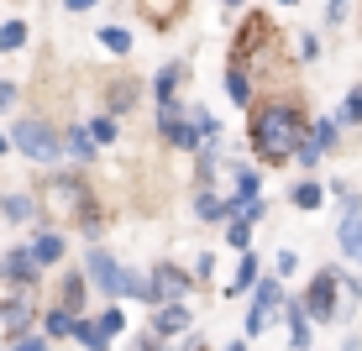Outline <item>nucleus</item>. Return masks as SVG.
Masks as SVG:
<instances>
[{"instance_id":"9b49d317","label":"nucleus","mask_w":362,"mask_h":351,"mask_svg":"<svg viewBox=\"0 0 362 351\" xmlns=\"http://www.w3.org/2000/svg\"><path fill=\"white\" fill-rule=\"evenodd\" d=\"M336 246H341V257L362 262V199L346 194L341 199V220H336Z\"/></svg>"},{"instance_id":"b1692460","label":"nucleus","mask_w":362,"mask_h":351,"mask_svg":"<svg viewBox=\"0 0 362 351\" xmlns=\"http://www.w3.org/2000/svg\"><path fill=\"white\" fill-rule=\"evenodd\" d=\"M184 79H189V64H184V58H173V64H163V69L153 73V84H147V90H153V105H158V100H173V95H179V84H184Z\"/></svg>"},{"instance_id":"49530a36","label":"nucleus","mask_w":362,"mask_h":351,"mask_svg":"<svg viewBox=\"0 0 362 351\" xmlns=\"http://www.w3.org/2000/svg\"><path fill=\"white\" fill-rule=\"evenodd\" d=\"M221 11H226V16H236V11H247V0H221Z\"/></svg>"},{"instance_id":"f704fd0d","label":"nucleus","mask_w":362,"mask_h":351,"mask_svg":"<svg viewBox=\"0 0 362 351\" xmlns=\"http://www.w3.org/2000/svg\"><path fill=\"white\" fill-rule=\"evenodd\" d=\"M95 320H100V331H105V335H110V341H116V335H121V331H127V315H121V299H110V304H105V309H100V315H95Z\"/></svg>"},{"instance_id":"dca6fc26","label":"nucleus","mask_w":362,"mask_h":351,"mask_svg":"<svg viewBox=\"0 0 362 351\" xmlns=\"http://www.w3.org/2000/svg\"><path fill=\"white\" fill-rule=\"evenodd\" d=\"M27 246H32V257L42 262V273L58 268V262L69 257V242H64V231H58V225H37V236H32Z\"/></svg>"},{"instance_id":"ea45409f","label":"nucleus","mask_w":362,"mask_h":351,"mask_svg":"<svg viewBox=\"0 0 362 351\" xmlns=\"http://www.w3.org/2000/svg\"><path fill=\"white\" fill-rule=\"evenodd\" d=\"M315 58H320V37L305 32V37H299V64H315Z\"/></svg>"},{"instance_id":"39448f33","label":"nucleus","mask_w":362,"mask_h":351,"mask_svg":"<svg viewBox=\"0 0 362 351\" xmlns=\"http://www.w3.org/2000/svg\"><path fill=\"white\" fill-rule=\"evenodd\" d=\"M284 278H273V273H263V283L252 288V299H247V341H252V335H263L273 320L284 315Z\"/></svg>"},{"instance_id":"f03ea898","label":"nucleus","mask_w":362,"mask_h":351,"mask_svg":"<svg viewBox=\"0 0 362 351\" xmlns=\"http://www.w3.org/2000/svg\"><path fill=\"white\" fill-rule=\"evenodd\" d=\"M95 194V184L84 179L79 168H58L53 179L42 184V194H37V215L58 220V225H74V215H79V205Z\"/></svg>"},{"instance_id":"cd10ccee","label":"nucleus","mask_w":362,"mask_h":351,"mask_svg":"<svg viewBox=\"0 0 362 351\" xmlns=\"http://www.w3.org/2000/svg\"><path fill=\"white\" fill-rule=\"evenodd\" d=\"M289 205L294 210H320V205H326V184H320V179H299L289 189Z\"/></svg>"},{"instance_id":"a211bd4d","label":"nucleus","mask_w":362,"mask_h":351,"mask_svg":"<svg viewBox=\"0 0 362 351\" xmlns=\"http://www.w3.org/2000/svg\"><path fill=\"white\" fill-rule=\"evenodd\" d=\"M64 157H74V168H90V162L100 157V142L90 136V126H84V121L64 126Z\"/></svg>"},{"instance_id":"7ed1b4c3","label":"nucleus","mask_w":362,"mask_h":351,"mask_svg":"<svg viewBox=\"0 0 362 351\" xmlns=\"http://www.w3.org/2000/svg\"><path fill=\"white\" fill-rule=\"evenodd\" d=\"M11 147L27 162H37V168H53V162L64 157V131L47 116H21L16 126H11Z\"/></svg>"},{"instance_id":"9d476101","label":"nucleus","mask_w":362,"mask_h":351,"mask_svg":"<svg viewBox=\"0 0 362 351\" xmlns=\"http://www.w3.org/2000/svg\"><path fill=\"white\" fill-rule=\"evenodd\" d=\"M84 273H90V283H95L105 299H121V273H127V268H121V262L110 257L100 242H90V252H84Z\"/></svg>"},{"instance_id":"aec40b11","label":"nucleus","mask_w":362,"mask_h":351,"mask_svg":"<svg viewBox=\"0 0 362 351\" xmlns=\"http://www.w3.org/2000/svg\"><path fill=\"white\" fill-rule=\"evenodd\" d=\"M226 100H231L236 110H252L257 105V79L242 64H226Z\"/></svg>"},{"instance_id":"6e6552de","label":"nucleus","mask_w":362,"mask_h":351,"mask_svg":"<svg viewBox=\"0 0 362 351\" xmlns=\"http://www.w3.org/2000/svg\"><path fill=\"white\" fill-rule=\"evenodd\" d=\"M37 315H42L37 288H6V299H0V325H6V341L37 331Z\"/></svg>"},{"instance_id":"37998d69","label":"nucleus","mask_w":362,"mask_h":351,"mask_svg":"<svg viewBox=\"0 0 362 351\" xmlns=\"http://www.w3.org/2000/svg\"><path fill=\"white\" fill-rule=\"evenodd\" d=\"M179 351H210V341L199 331H189V335H179Z\"/></svg>"},{"instance_id":"a19ab883","label":"nucleus","mask_w":362,"mask_h":351,"mask_svg":"<svg viewBox=\"0 0 362 351\" xmlns=\"http://www.w3.org/2000/svg\"><path fill=\"white\" fill-rule=\"evenodd\" d=\"M210 278H216V257H210V252H199V262H194V283L205 288Z\"/></svg>"},{"instance_id":"f257e3e1","label":"nucleus","mask_w":362,"mask_h":351,"mask_svg":"<svg viewBox=\"0 0 362 351\" xmlns=\"http://www.w3.org/2000/svg\"><path fill=\"white\" fill-rule=\"evenodd\" d=\"M305 131H310V116H305V105H299L294 95L257 100L252 116H247V142H252L257 162H268V168L289 162L299 153V142H305Z\"/></svg>"},{"instance_id":"58836bf2","label":"nucleus","mask_w":362,"mask_h":351,"mask_svg":"<svg viewBox=\"0 0 362 351\" xmlns=\"http://www.w3.org/2000/svg\"><path fill=\"white\" fill-rule=\"evenodd\" d=\"M132 351H173V341H163L158 331H142V335L132 341Z\"/></svg>"},{"instance_id":"20e7f679","label":"nucleus","mask_w":362,"mask_h":351,"mask_svg":"<svg viewBox=\"0 0 362 351\" xmlns=\"http://www.w3.org/2000/svg\"><path fill=\"white\" fill-rule=\"evenodd\" d=\"M299 299H305V309H310V320H315V325L341 320V268H331V262H326Z\"/></svg>"},{"instance_id":"0eeeda50","label":"nucleus","mask_w":362,"mask_h":351,"mask_svg":"<svg viewBox=\"0 0 362 351\" xmlns=\"http://www.w3.org/2000/svg\"><path fill=\"white\" fill-rule=\"evenodd\" d=\"M336 147H341V121H336V116H320V121H310V131H305V142H299L294 162H299L305 173H315L320 157H331Z\"/></svg>"},{"instance_id":"6ab92c4d","label":"nucleus","mask_w":362,"mask_h":351,"mask_svg":"<svg viewBox=\"0 0 362 351\" xmlns=\"http://www.w3.org/2000/svg\"><path fill=\"white\" fill-rule=\"evenodd\" d=\"M284 325H289V346L294 351H310V309H305V299H284V315H279Z\"/></svg>"},{"instance_id":"c85d7f7f","label":"nucleus","mask_w":362,"mask_h":351,"mask_svg":"<svg viewBox=\"0 0 362 351\" xmlns=\"http://www.w3.org/2000/svg\"><path fill=\"white\" fill-rule=\"evenodd\" d=\"M74 309H64V304H53V309H42V335L47 341H64V335H74Z\"/></svg>"},{"instance_id":"4be33fe9","label":"nucleus","mask_w":362,"mask_h":351,"mask_svg":"<svg viewBox=\"0 0 362 351\" xmlns=\"http://www.w3.org/2000/svg\"><path fill=\"white\" fill-rule=\"evenodd\" d=\"M0 220L32 225V220H37V194H27V189H6V194H0Z\"/></svg>"},{"instance_id":"de8ad7c7","label":"nucleus","mask_w":362,"mask_h":351,"mask_svg":"<svg viewBox=\"0 0 362 351\" xmlns=\"http://www.w3.org/2000/svg\"><path fill=\"white\" fill-rule=\"evenodd\" d=\"M6 153H16V147H11V131H0V157Z\"/></svg>"},{"instance_id":"a878e982","label":"nucleus","mask_w":362,"mask_h":351,"mask_svg":"<svg viewBox=\"0 0 362 351\" xmlns=\"http://www.w3.org/2000/svg\"><path fill=\"white\" fill-rule=\"evenodd\" d=\"M194 215H199V220H231V215H236V210H231V194L199 189V194H194Z\"/></svg>"},{"instance_id":"8fccbe9b","label":"nucleus","mask_w":362,"mask_h":351,"mask_svg":"<svg viewBox=\"0 0 362 351\" xmlns=\"http://www.w3.org/2000/svg\"><path fill=\"white\" fill-rule=\"evenodd\" d=\"M226 351H247V335H242V341H231V346H226Z\"/></svg>"},{"instance_id":"423d86ee","label":"nucleus","mask_w":362,"mask_h":351,"mask_svg":"<svg viewBox=\"0 0 362 351\" xmlns=\"http://www.w3.org/2000/svg\"><path fill=\"white\" fill-rule=\"evenodd\" d=\"M189 288H199L194 283V273H184L179 262H153L147 268V304H173V299H189Z\"/></svg>"},{"instance_id":"4c0bfd02","label":"nucleus","mask_w":362,"mask_h":351,"mask_svg":"<svg viewBox=\"0 0 362 351\" xmlns=\"http://www.w3.org/2000/svg\"><path fill=\"white\" fill-rule=\"evenodd\" d=\"M289 273H299V252H294V246H284V252L273 257V278H289Z\"/></svg>"},{"instance_id":"3c124183","label":"nucleus","mask_w":362,"mask_h":351,"mask_svg":"<svg viewBox=\"0 0 362 351\" xmlns=\"http://www.w3.org/2000/svg\"><path fill=\"white\" fill-rule=\"evenodd\" d=\"M279 6H299V0H279Z\"/></svg>"},{"instance_id":"72a5a7b5","label":"nucleus","mask_w":362,"mask_h":351,"mask_svg":"<svg viewBox=\"0 0 362 351\" xmlns=\"http://www.w3.org/2000/svg\"><path fill=\"white\" fill-rule=\"evenodd\" d=\"M336 121H341V126H362V84H352V90H346L341 110H336Z\"/></svg>"},{"instance_id":"f8f14e48","label":"nucleus","mask_w":362,"mask_h":351,"mask_svg":"<svg viewBox=\"0 0 362 351\" xmlns=\"http://www.w3.org/2000/svg\"><path fill=\"white\" fill-rule=\"evenodd\" d=\"M158 136H163V147H173V153H199V147H205V131H199V121L189 116V110L158 121Z\"/></svg>"},{"instance_id":"412c9836","label":"nucleus","mask_w":362,"mask_h":351,"mask_svg":"<svg viewBox=\"0 0 362 351\" xmlns=\"http://www.w3.org/2000/svg\"><path fill=\"white\" fill-rule=\"evenodd\" d=\"M257 283H263V257L247 246L242 262H236V273H231V283H226V294H231V299H242V294H252Z\"/></svg>"},{"instance_id":"ddd939ff","label":"nucleus","mask_w":362,"mask_h":351,"mask_svg":"<svg viewBox=\"0 0 362 351\" xmlns=\"http://www.w3.org/2000/svg\"><path fill=\"white\" fill-rule=\"evenodd\" d=\"M147 331H158L163 341H179V335H189V331H194V309L184 304V299H173V304H158Z\"/></svg>"},{"instance_id":"e433bc0d","label":"nucleus","mask_w":362,"mask_h":351,"mask_svg":"<svg viewBox=\"0 0 362 351\" xmlns=\"http://www.w3.org/2000/svg\"><path fill=\"white\" fill-rule=\"evenodd\" d=\"M11 351H53V341H47L42 331H27V335H16V341H11Z\"/></svg>"},{"instance_id":"473e14b6","label":"nucleus","mask_w":362,"mask_h":351,"mask_svg":"<svg viewBox=\"0 0 362 351\" xmlns=\"http://www.w3.org/2000/svg\"><path fill=\"white\" fill-rule=\"evenodd\" d=\"M226 246H236V252L252 246V220H247V215H231L226 220Z\"/></svg>"},{"instance_id":"a18cd8bd","label":"nucleus","mask_w":362,"mask_h":351,"mask_svg":"<svg viewBox=\"0 0 362 351\" xmlns=\"http://www.w3.org/2000/svg\"><path fill=\"white\" fill-rule=\"evenodd\" d=\"M64 11H74V16H84V11H95V0H64Z\"/></svg>"},{"instance_id":"c9c22d12","label":"nucleus","mask_w":362,"mask_h":351,"mask_svg":"<svg viewBox=\"0 0 362 351\" xmlns=\"http://www.w3.org/2000/svg\"><path fill=\"white\" fill-rule=\"evenodd\" d=\"M121 299H142V304H147V273H121Z\"/></svg>"},{"instance_id":"f3484780","label":"nucleus","mask_w":362,"mask_h":351,"mask_svg":"<svg viewBox=\"0 0 362 351\" xmlns=\"http://www.w3.org/2000/svg\"><path fill=\"white\" fill-rule=\"evenodd\" d=\"M136 11H142V21L153 32H173V27H179V16L189 11V0H136Z\"/></svg>"},{"instance_id":"1a4fd4ad","label":"nucleus","mask_w":362,"mask_h":351,"mask_svg":"<svg viewBox=\"0 0 362 351\" xmlns=\"http://www.w3.org/2000/svg\"><path fill=\"white\" fill-rule=\"evenodd\" d=\"M0 283H6V288H37V283H42V262L32 257V246H11V252H0Z\"/></svg>"},{"instance_id":"79ce46f5","label":"nucleus","mask_w":362,"mask_h":351,"mask_svg":"<svg viewBox=\"0 0 362 351\" xmlns=\"http://www.w3.org/2000/svg\"><path fill=\"white\" fill-rule=\"evenodd\" d=\"M16 100H21V84L16 79H0V110H11Z\"/></svg>"},{"instance_id":"603ef678","label":"nucleus","mask_w":362,"mask_h":351,"mask_svg":"<svg viewBox=\"0 0 362 351\" xmlns=\"http://www.w3.org/2000/svg\"><path fill=\"white\" fill-rule=\"evenodd\" d=\"M0 21H6V16H0Z\"/></svg>"},{"instance_id":"c03bdc74","label":"nucleus","mask_w":362,"mask_h":351,"mask_svg":"<svg viewBox=\"0 0 362 351\" xmlns=\"http://www.w3.org/2000/svg\"><path fill=\"white\" fill-rule=\"evenodd\" d=\"M326 21H331V27H341V21H346V0H326Z\"/></svg>"},{"instance_id":"5701e85b","label":"nucleus","mask_w":362,"mask_h":351,"mask_svg":"<svg viewBox=\"0 0 362 351\" xmlns=\"http://www.w3.org/2000/svg\"><path fill=\"white\" fill-rule=\"evenodd\" d=\"M90 273L84 268H74V273H64V283H58V304L64 309H74V315H84V299H90Z\"/></svg>"},{"instance_id":"2f4dec72","label":"nucleus","mask_w":362,"mask_h":351,"mask_svg":"<svg viewBox=\"0 0 362 351\" xmlns=\"http://www.w3.org/2000/svg\"><path fill=\"white\" fill-rule=\"evenodd\" d=\"M84 126H90V136H95L100 147H110V142H116V136H121V116H110V110H100V116H90V121H84Z\"/></svg>"},{"instance_id":"4468645a","label":"nucleus","mask_w":362,"mask_h":351,"mask_svg":"<svg viewBox=\"0 0 362 351\" xmlns=\"http://www.w3.org/2000/svg\"><path fill=\"white\" fill-rule=\"evenodd\" d=\"M142 95H147V84H142V79H132V73H121V79H110V84H105V110H110V116H132Z\"/></svg>"},{"instance_id":"c756f323","label":"nucleus","mask_w":362,"mask_h":351,"mask_svg":"<svg viewBox=\"0 0 362 351\" xmlns=\"http://www.w3.org/2000/svg\"><path fill=\"white\" fill-rule=\"evenodd\" d=\"M74 341H79L84 351H110V335L100 331V320H90V315L74 320Z\"/></svg>"},{"instance_id":"393cba45","label":"nucleus","mask_w":362,"mask_h":351,"mask_svg":"<svg viewBox=\"0 0 362 351\" xmlns=\"http://www.w3.org/2000/svg\"><path fill=\"white\" fill-rule=\"evenodd\" d=\"M74 231L84 236V242H100L105 236V205H100V194H90L79 205V215H74Z\"/></svg>"},{"instance_id":"2eb2a0df","label":"nucleus","mask_w":362,"mask_h":351,"mask_svg":"<svg viewBox=\"0 0 362 351\" xmlns=\"http://www.w3.org/2000/svg\"><path fill=\"white\" fill-rule=\"evenodd\" d=\"M247 199H263V168L252 162H231V210L242 215Z\"/></svg>"},{"instance_id":"bb28decb","label":"nucleus","mask_w":362,"mask_h":351,"mask_svg":"<svg viewBox=\"0 0 362 351\" xmlns=\"http://www.w3.org/2000/svg\"><path fill=\"white\" fill-rule=\"evenodd\" d=\"M27 42H32L27 16H6V21H0V53H21Z\"/></svg>"},{"instance_id":"09e8293b","label":"nucleus","mask_w":362,"mask_h":351,"mask_svg":"<svg viewBox=\"0 0 362 351\" xmlns=\"http://www.w3.org/2000/svg\"><path fill=\"white\" fill-rule=\"evenodd\" d=\"M341 351H362V341H357V335H346V341H341Z\"/></svg>"},{"instance_id":"7c9ffc66","label":"nucleus","mask_w":362,"mask_h":351,"mask_svg":"<svg viewBox=\"0 0 362 351\" xmlns=\"http://www.w3.org/2000/svg\"><path fill=\"white\" fill-rule=\"evenodd\" d=\"M95 42L105 47L110 58H127V53H132V32H127V27H116V21H105V27L95 32Z\"/></svg>"}]
</instances>
